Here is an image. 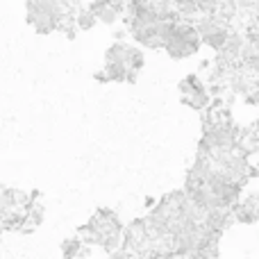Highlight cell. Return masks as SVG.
Masks as SVG:
<instances>
[{"label":"cell","instance_id":"3","mask_svg":"<svg viewBox=\"0 0 259 259\" xmlns=\"http://www.w3.org/2000/svg\"><path fill=\"white\" fill-rule=\"evenodd\" d=\"M91 12H94V16H96V21H100V23H107V25H112V23H116V18H118V12L112 7V3L109 0H96L94 5H91Z\"/></svg>","mask_w":259,"mask_h":259},{"label":"cell","instance_id":"2","mask_svg":"<svg viewBox=\"0 0 259 259\" xmlns=\"http://www.w3.org/2000/svg\"><path fill=\"white\" fill-rule=\"evenodd\" d=\"M232 219L239 223H257L259 221V193H250L246 200L232 207Z\"/></svg>","mask_w":259,"mask_h":259},{"label":"cell","instance_id":"5","mask_svg":"<svg viewBox=\"0 0 259 259\" xmlns=\"http://www.w3.org/2000/svg\"><path fill=\"white\" fill-rule=\"evenodd\" d=\"M62 252L64 255H77V252H80V241H77V239H68L62 246Z\"/></svg>","mask_w":259,"mask_h":259},{"label":"cell","instance_id":"1","mask_svg":"<svg viewBox=\"0 0 259 259\" xmlns=\"http://www.w3.org/2000/svg\"><path fill=\"white\" fill-rule=\"evenodd\" d=\"M180 91H182V100L187 105H191L193 109H202L209 103V96H207V89L198 75H189L180 82Z\"/></svg>","mask_w":259,"mask_h":259},{"label":"cell","instance_id":"4","mask_svg":"<svg viewBox=\"0 0 259 259\" xmlns=\"http://www.w3.org/2000/svg\"><path fill=\"white\" fill-rule=\"evenodd\" d=\"M96 23V16H94V12H91V9H84V12H80L77 14V25L80 27H91Z\"/></svg>","mask_w":259,"mask_h":259}]
</instances>
